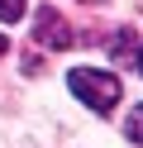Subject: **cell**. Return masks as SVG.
Returning <instances> with one entry per match:
<instances>
[{
    "instance_id": "cell-1",
    "label": "cell",
    "mask_w": 143,
    "mask_h": 148,
    "mask_svg": "<svg viewBox=\"0 0 143 148\" xmlns=\"http://www.w3.org/2000/svg\"><path fill=\"white\" fill-rule=\"evenodd\" d=\"M67 86H72V96L81 100V105H91L95 115H110V110L119 105V77H114V72L76 67L72 77H67Z\"/></svg>"
},
{
    "instance_id": "cell-2",
    "label": "cell",
    "mask_w": 143,
    "mask_h": 148,
    "mask_svg": "<svg viewBox=\"0 0 143 148\" xmlns=\"http://www.w3.org/2000/svg\"><path fill=\"white\" fill-rule=\"evenodd\" d=\"M34 43H38V48H53V53L72 48V29H67V19H62L57 10H38V14H34Z\"/></svg>"
},
{
    "instance_id": "cell-3",
    "label": "cell",
    "mask_w": 143,
    "mask_h": 148,
    "mask_svg": "<svg viewBox=\"0 0 143 148\" xmlns=\"http://www.w3.org/2000/svg\"><path fill=\"white\" fill-rule=\"evenodd\" d=\"M124 134H129L133 143H143V105H133V110H129V119H124Z\"/></svg>"
},
{
    "instance_id": "cell-4",
    "label": "cell",
    "mask_w": 143,
    "mask_h": 148,
    "mask_svg": "<svg viewBox=\"0 0 143 148\" xmlns=\"http://www.w3.org/2000/svg\"><path fill=\"white\" fill-rule=\"evenodd\" d=\"M110 53H114V58H129V53H133V29H119V34H114V38H110Z\"/></svg>"
},
{
    "instance_id": "cell-5",
    "label": "cell",
    "mask_w": 143,
    "mask_h": 148,
    "mask_svg": "<svg viewBox=\"0 0 143 148\" xmlns=\"http://www.w3.org/2000/svg\"><path fill=\"white\" fill-rule=\"evenodd\" d=\"M0 19H24V0H0Z\"/></svg>"
},
{
    "instance_id": "cell-6",
    "label": "cell",
    "mask_w": 143,
    "mask_h": 148,
    "mask_svg": "<svg viewBox=\"0 0 143 148\" xmlns=\"http://www.w3.org/2000/svg\"><path fill=\"white\" fill-rule=\"evenodd\" d=\"M5 48H10V43H5V34H0V58H5Z\"/></svg>"
},
{
    "instance_id": "cell-7",
    "label": "cell",
    "mask_w": 143,
    "mask_h": 148,
    "mask_svg": "<svg viewBox=\"0 0 143 148\" xmlns=\"http://www.w3.org/2000/svg\"><path fill=\"white\" fill-rule=\"evenodd\" d=\"M138 72H143V48H138Z\"/></svg>"
},
{
    "instance_id": "cell-8",
    "label": "cell",
    "mask_w": 143,
    "mask_h": 148,
    "mask_svg": "<svg viewBox=\"0 0 143 148\" xmlns=\"http://www.w3.org/2000/svg\"><path fill=\"white\" fill-rule=\"evenodd\" d=\"M86 5H105V0H86Z\"/></svg>"
}]
</instances>
